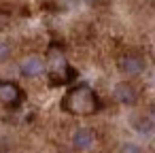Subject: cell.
<instances>
[{
  "label": "cell",
  "mask_w": 155,
  "mask_h": 153,
  "mask_svg": "<svg viewBox=\"0 0 155 153\" xmlns=\"http://www.w3.org/2000/svg\"><path fill=\"white\" fill-rule=\"evenodd\" d=\"M62 106H64V111H68L72 115H91L100 108V102H98V96L94 94L91 87L77 85L64 96Z\"/></svg>",
  "instance_id": "1"
},
{
  "label": "cell",
  "mask_w": 155,
  "mask_h": 153,
  "mask_svg": "<svg viewBox=\"0 0 155 153\" xmlns=\"http://www.w3.org/2000/svg\"><path fill=\"white\" fill-rule=\"evenodd\" d=\"M49 72H51V85H60V83H68L72 77H74V72H72V68L66 64V60H64V55L60 53V51H55V49H51V53H49Z\"/></svg>",
  "instance_id": "2"
},
{
  "label": "cell",
  "mask_w": 155,
  "mask_h": 153,
  "mask_svg": "<svg viewBox=\"0 0 155 153\" xmlns=\"http://www.w3.org/2000/svg\"><path fill=\"white\" fill-rule=\"evenodd\" d=\"M117 66H119V70L123 72V75H127V77H136V75H140L142 70H144V58L142 55H138V53H123L119 60H117Z\"/></svg>",
  "instance_id": "3"
},
{
  "label": "cell",
  "mask_w": 155,
  "mask_h": 153,
  "mask_svg": "<svg viewBox=\"0 0 155 153\" xmlns=\"http://www.w3.org/2000/svg\"><path fill=\"white\" fill-rule=\"evenodd\" d=\"M113 94H115V100L125 104V106H132L138 102V89L132 83H117Z\"/></svg>",
  "instance_id": "4"
},
{
  "label": "cell",
  "mask_w": 155,
  "mask_h": 153,
  "mask_svg": "<svg viewBox=\"0 0 155 153\" xmlns=\"http://www.w3.org/2000/svg\"><path fill=\"white\" fill-rule=\"evenodd\" d=\"M19 72L24 77H28V79H34V77H38V75L45 72V62L41 58H36V55H30V58H26L19 64Z\"/></svg>",
  "instance_id": "5"
},
{
  "label": "cell",
  "mask_w": 155,
  "mask_h": 153,
  "mask_svg": "<svg viewBox=\"0 0 155 153\" xmlns=\"http://www.w3.org/2000/svg\"><path fill=\"white\" fill-rule=\"evenodd\" d=\"M19 100H21V89H19L15 83H11V81H0V102L13 106V104H17Z\"/></svg>",
  "instance_id": "6"
},
{
  "label": "cell",
  "mask_w": 155,
  "mask_h": 153,
  "mask_svg": "<svg viewBox=\"0 0 155 153\" xmlns=\"http://www.w3.org/2000/svg\"><path fill=\"white\" fill-rule=\"evenodd\" d=\"M94 140H96V134H94V130H89V128H79V130L72 134V147L79 149V151H87V149L94 145Z\"/></svg>",
  "instance_id": "7"
},
{
  "label": "cell",
  "mask_w": 155,
  "mask_h": 153,
  "mask_svg": "<svg viewBox=\"0 0 155 153\" xmlns=\"http://www.w3.org/2000/svg\"><path fill=\"white\" fill-rule=\"evenodd\" d=\"M134 128H136L140 134H151L153 128H155V121H153L151 117H140V119L134 121Z\"/></svg>",
  "instance_id": "8"
},
{
  "label": "cell",
  "mask_w": 155,
  "mask_h": 153,
  "mask_svg": "<svg viewBox=\"0 0 155 153\" xmlns=\"http://www.w3.org/2000/svg\"><path fill=\"white\" fill-rule=\"evenodd\" d=\"M121 153H140V149H138L136 145H123Z\"/></svg>",
  "instance_id": "9"
},
{
  "label": "cell",
  "mask_w": 155,
  "mask_h": 153,
  "mask_svg": "<svg viewBox=\"0 0 155 153\" xmlns=\"http://www.w3.org/2000/svg\"><path fill=\"white\" fill-rule=\"evenodd\" d=\"M85 2H87V5H98L100 0H85Z\"/></svg>",
  "instance_id": "10"
}]
</instances>
